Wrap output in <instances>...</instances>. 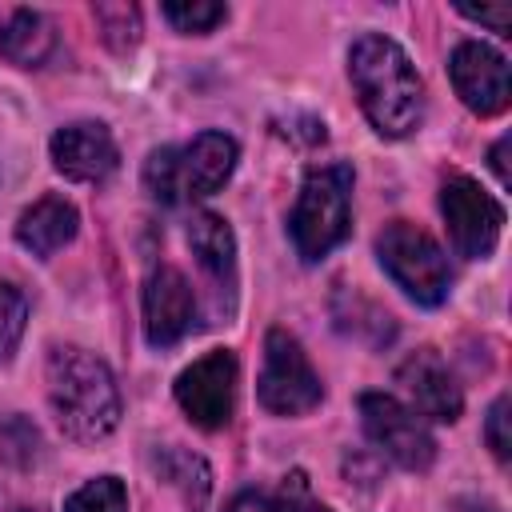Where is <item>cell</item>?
Wrapping results in <instances>:
<instances>
[{"instance_id": "e0dca14e", "label": "cell", "mask_w": 512, "mask_h": 512, "mask_svg": "<svg viewBox=\"0 0 512 512\" xmlns=\"http://www.w3.org/2000/svg\"><path fill=\"white\" fill-rule=\"evenodd\" d=\"M224 512H328V508L312 496L308 476L296 468V472H288L272 492H264V488H244V492H236Z\"/></svg>"}, {"instance_id": "7c38bea8", "label": "cell", "mask_w": 512, "mask_h": 512, "mask_svg": "<svg viewBox=\"0 0 512 512\" xmlns=\"http://www.w3.org/2000/svg\"><path fill=\"white\" fill-rule=\"evenodd\" d=\"M396 384L408 392L412 412H420L428 420H440V424L460 420L464 396H460L448 364L436 356V348H420V352L404 356L400 368H396Z\"/></svg>"}, {"instance_id": "ac0fdd59", "label": "cell", "mask_w": 512, "mask_h": 512, "mask_svg": "<svg viewBox=\"0 0 512 512\" xmlns=\"http://www.w3.org/2000/svg\"><path fill=\"white\" fill-rule=\"evenodd\" d=\"M152 464H156V472H160L172 488H180V496L188 500L192 512L204 508V500H208V492H212V476H208V464H204L200 456H192V452H184V448H160Z\"/></svg>"}, {"instance_id": "2e32d148", "label": "cell", "mask_w": 512, "mask_h": 512, "mask_svg": "<svg viewBox=\"0 0 512 512\" xmlns=\"http://www.w3.org/2000/svg\"><path fill=\"white\" fill-rule=\"evenodd\" d=\"M52 48H56L52 24L40 12H32V8H16L0 24V56L12 60V64H20V68L44 64L52 56Z\"/></svg>"}, {"instance_id": "3957f363", "label": "cell", "mask_w": 512, "mask_h": 512, "mask_svg": "<svg viewBox=\"0 0 512 512\" xmlns=\"http://www.w3.org/2000/svg\"><path fill=\"white\" fill-rule=\"evenodd\" d=\"M236 168V140L224 132H200L184 148H156L144 160V188L160 204H188L224 188Z\"/></svg>"}, {"instance_id": "52a82bcc", "label": "cell", "mask_w": 512, "mask_h": 512, "mask_svg": "<svg viewBox=\"0 0 512 512\" xmlns=\"http://www.w3.org/2000/svg\"><path fill=\"white\" fill-rule=\"evenodd\" d=\"M360 424H364L368 440L388 460H396L400 468H408V472L432 468L436 440H432L428 424L412 408H404L396 396H388V392H364L360 396Z\"/></svg>"}, {"instance_id": "4fadbf2b", "label": "cell", "mask_w": 512, "mask_h": 512, "mask_svg": "<svg viewBox=\"0 0 512 512\" xmlns=\"http://www.w3.org/2000/svg\"><path fill=\"white\" fill-rule=\"evenodd\" d=\"M116 160V140L100 120H76L52 136V164L68 180H104Z\"/></svg>"}, {"instance_id": "277c9868", "label": "cell", "mask_w": 512, "mask_h": 512, "mask_svg": "<svg viewBox=\"0 0 512 512\" xmlns=\"http://www.w3.org/2000/svg\"><path fill=\"white\" fill-rule=\"evenodd\" d=\"M352 228V168L348 164H324L304 176V188L296 196L288 232L300 252V260L316 264L324 260Z\"/></svg>"}, {"instance_id": "ba28073f", "label": "cell", "mask_w": 512, "mask_h": 512, "mask_svg": "<svg viewBox=\"0 0 512 512\" xmlns=\"http://www.w3.org/2000/svg\"><path fill=\"white\" fill-rule=\"evenodd\" d=\"M440 212L452 236V248L468 260L492 256L500 228H504V208L468 176H448L440 188Z\"/></svg>"}, {"instance_id": "603a6c76", "label": "cell", "mask_w": 512, "mask_h": 512, "mask_svg": "<svg viewBox=\"0 0 512 512\" xmlns=\"http://www.w3.org/2000/svg\"><path fill=\"white\" fill-rule=\"evenodd\" d=\"M36 448H40V432L24 416H12V420L0 424V460H8L16 468H28L36 460Z\"/></svg>"}, {"instance_id": "5bb4252c", "label": "cell", "mask_w": 512, "mask_h": 512, "mask_svg": "<svg viewBox=\"0 0 512 512\" xmlns=\"http://www.w3.org/2000/svg\"><path fill=\"white\" fill-rule=\"evenodd\" d=\"M188 248L196 256V264L216 280V288L232 292V284H236V236H232L228 220L216 212H196L188 220Z\"/></svg>"}, {"instance_id": "7a4b0ae2", "label": "cell", "mask_w": 512, "mask_h": 512, "mask_svg": "<svg viewBox=\"0 0 512 512\" xmlns=\"http://www.w3.org/2000/svg\"><path fill=\"white\" fill-rule=\"evenodd\" d=\"M48 404L64 436L92 444L120 424V392L108 364L84 348L48 352Z\"/></svg>"}, {"instance_id": "d6986e66", "label": "cell", "mask_w": 512, "mask_h": 512, "mask_svg": "<svg viewBox=\"0 0 512 512\" xmlns=\"http://www.w3.org/2000/svg\"><path fill=\"white\" fill-rule=\"evenodd\" d=\"M64 512H128V492L116 476L88 480L64 500Z\"/></svg>"}, {"instance_id": "5b68a950", "label": "cell", "mask_w": 512, "mask_h": 512, "mask_svg": "<svg viewBox=\"0 0 512 512\" xmlns=\"http://www.w3.org/2000/svg\"><path fill=\"white\" fill-rule=\"evenodd\" d=\"M376 256L380 264L388 268V276L424 308H436L448 300V288H452V268H448V256L440 252V244L408 224V220H392L380 228L376 236Z\"/></svg>"}, {"instance_id": "d4e9b609", "label": "cell", "mask_w": 512, "mask_h": 512, "mask_svg": "<svg viewBox=\"0 0 512 512\" xmlns=\"http://www.w3.org/2000/svg\"><path fill=\"white\" fill-rule=\"evenodd\" d=\"M460 16H468V20H476V24H488L492 32H500V36H508L512 32V8L508 4H492V8H472V4H460Z\"/></svg>"}, {"instance_id": "9a60e30c", "label": "cell", "mask_w": 512, "mask_h": 512, "mask_svg": "<svg viewBox=\"0 0 512 512\" xmlns=\"http://www.w3.org/2000/svg\"><path fill=\"white\" fill-rule=\"evenodd\" d=\"M76 208L64 196H40L16 224V240L32 252V256H52L56 248H64L76 236Z\"/></svg>"}, {"instance_id": "4316f807", "label": "cell", "mask_w": 512, "mask_h": 512, "mask_svg": "<svg viewBox=\"0 0 512 512\" xmlns=\"http://www.w3.org/2000/svg\"><path fill=\"white\" fill-rule=\"evenodd\" d=\"M444 512H500L492 500H480V496H460V500H452Z\"/></svg>"}, {"instance_id": "ffe728a7", "label": "cell", "mask_w": 512, "mask_h": 512, "mask_svg": "<svg viewBox=\"0 0 512 512\" xmlns=\"http://www.w3.org/2000/svg\"><path fill=\"white\" fill-rule=\"evenodd\" d=\"M92 12H96V24H100L108 48H116V52L136 48V40H140V8L136 4H96Z\"/></svg>"}, {"instance_id": "6da1fadb", "label": "cell", "mask_w": 512, "mask_h": 512, "mask_svg": "<svg viewBox=\"0 0 512 512\" xmlns=\"http://www.w3.org/2000/svg\"><path fill=\"white\" fill-rule=\"evenodd\" d=\"M348 76L360 96L368 124L380 136H408L424 120V80L416 76L408 52L388 36H360L348 52Z\"/></svg>"}, {"instance_id": "8fae6325", "label": "cell", "mask_w": 512, "mask_h": 512, "mask_svg": "<svg viewBox=\"0 0 512 512\" xmlns=\"http://www.w3.org/2000/svg\"><path fill=\"white\" fill-rule=\"evenodd\" d=\"M196 324V296L180 268L160 264L144 284V336L152 348L184 340Z\"/></svg>"}, {"instance_id": "484cf974", "label": "cell", "mask_w": 512, "mask_h": 512, "mask_svg": "<svg viewBox=\"0 0 512 512\" xmlns=\"http://www.w3.org/2000/svg\"><path fill=\"white\" fill-rule=\"evenodd\" d=\"M508 148H512V140L508 136H500L496 140V148H492V168H496V180L508 188L512 184V172H508Z\"/></svg>"}, {"instance_id": "7402d4cb", "label": "cell", "mask_w": 512, "mask_h": 512, "mask_svg": "<svg viewBox=\"0 0 512 512\" xmlns=\"http://www.w3.org/2000/svg\"><path fill=\"white\" fill-rule=\"evenodd\" d=\"M24 320H28V300L20 288L0 284V364L16 352L20 336H24Z\"/></svg>"}, {"instance_id": "83f0119b", "label": "cell", "mask_w": 512, "mask_h": 512, "mask_svg": "<svg viewBox=\"0 0 512 512\" xmlns=\"http://www.w3.org/2000/svg\"><path fill=\"white\" fill-rule=\"evenodd\" d=\"M0 512H36V508H32V504H20V500H12V496L0 492Z\"/></svg>"}, {"instance_id": "8992f818", "label": "cell", "mask_w": 512, "mask_h": 512, "mask_svg": "<svg viewBox=\"0 0 512 512\" xmlns=\"http://www.w3.org/2000/svg\"><path fill=\"white\" fill-rule=\"evenodd\" d=\"M256 392H260V404L276 416H300L324 400V384L312 372V364L292 332L272 328L264 336V368H260Z\"/></svg>"}, {"instance_id": "9c48e42d", "label": "cell", "mask_w": 512, "mask_h": 512, "mask_svg": "<svg viewBox=\"0 0 512 512\" xmlns=\"http://www.w3.org/2000/svg\"><path fill=\"white\" fill-rule=\"evenodd\" d=\"M236 400V356L228 348H212L196 364L176 376V404L200 428H224Z\"/></svg>"}, {"instance_id": "30bf717a", "label": "cell", "mask_w": 512, "mask_h": 512, "mask_svg": "<svg viewBox=\"0 0 512 512\" xmlns=\"http://www.w3.org/2000/svg\"><path fill=\"white\" fill-rule=\"evenodd\" d=\"M448 76L456 96L476 112V116H496L508 108L512 100V80H508V60L500 52H492L480 40H464L452 60H448Z\"/></svg>"}, {"instance_id": "cb8c5ba5", "label": "cell", "mask_w": 512, "mask_h": 512, "mask_svg": "<svg viewBox=\"0 0 512 512\" xmlns=\"http://www.w3.org/2000/svg\"><path fill=\"white\" fill-rule=\"evenodd\" d=\"M484 440H488L492 456H496L500 464H508V456H512V440H508V396H496V404L488 408Z\"/></svg>"}, {"instance_id": "44dd1931", "label": "cell", "mask_w": 512, "mask_h": 512, "mask_svg": "<svg viewBox=\"0 0 512 512\" xmlns=\"http://www.w3.org/2000/svg\"><path fill=\"white\" fill-rule=\"evenodd\" d=\"M224 16H228V8H224V4H212V0L164 4V20H168L176 32H188V36H204V32H212Z\"/></svg>"}]
</instances>
